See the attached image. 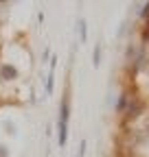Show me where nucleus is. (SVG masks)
<instances>
[{
    "label": "nucleus",
    "instance_id": "f257e3e1",
    "mask_svg": "<svg viewBox=\"0 0 149 157\" xmlns=\"http://www.w3.org/2000/svg\"><path fill=\"white\" fill-rule=\"evenodd\" d=\"M15 76H18V70H15L13 66L5 63L2 68H0V78H2V81H13Z\"/></svg>",
    "mask_w": 149,
    "mask_h": 157
},
{
    "label": "nucleus",
    "instance_id": "f03ea898",
    "mask_svg": "<svg viewBox=\"0 0 149 157\" xmlns=\"http://www.w3.org/2000/svg\"><path fill=\"white\" fill-rule=\"evenodd\" d=\"M59 124H68V101L62 103V113H59Z\"/></svg>",
    "mask_w": 149,
    "mask_h": 157
},
{
    "label": "nucleus",
    "instance_id": "7ed1b4c3",
    "mask_svg": "<svg viewBox=\"0 0 149 157\" xmlns=\"http://www.w3.org/2000/svg\"><path fill=\"white\" fill-rule=\"evenodd\" d=\"M86 35H88V29H86V22L81 20V22H79V39H81V42H86Z\"/></svg>",
    "mask_w": 149,
    "mask_h": 157
},
{
    "label": "nucleus",
    "instance_id": "20e7f679",
    "mask_svg": "<svg viewBox=\"0 0 149 157\" xmlns=\"http://www.w3.org/2000/svg\"><path fill=\"white\" fill-rule=\"evenodd\" d=\"M99 52H101V48L97 46V48H95V55H92V59H95V61H92V63H95V68H99V63H101V61H99Z\"/></svg>",
    "mask_w": 149,
    "mask_h": 157
},
{
    "label": "nucleus",
    "instance_id": "39448f33",
    "mask_svg": "<svg viewBox=\"0 0 149 157\" xmlns=\"http://www.w3.org/2000/svg\"><path fill=\"white\" fill-rule=\"evenodd\" d=\"M0 157H7V148L5 146H0Z\"/></svg>",
    "mask_w": 149,
    "mask_h": 157
},
{
    "label": "nucleus",
    "instance_id": "423d86ee",
    "mask_svg": "<svg viewBox=\"0 0 149 157\" xmlns=\"http://www.w3.org/2000/svg\"><path fill=\"white\" fill-rule=\"evenodd\" d=\"M147 15H149V5H147V7H145V11H143V17H147Z\"/></svg>",
    "mask_w": 149,
    "mask_h": 157
}]
</instances>
